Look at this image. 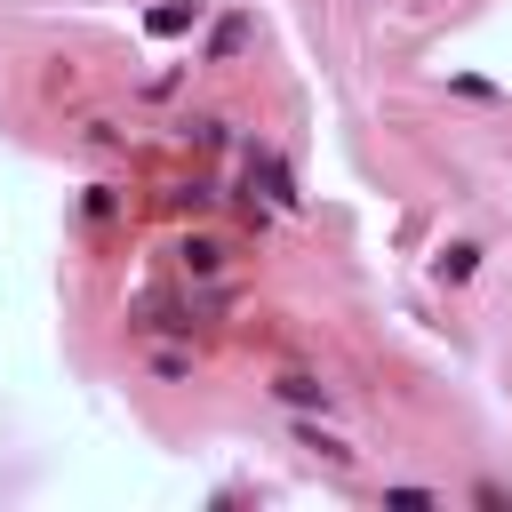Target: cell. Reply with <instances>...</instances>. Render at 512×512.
<instances>
[{
    "label": "cell",
    "instance_id": "7a4b0ae2",
    "mask_svg": "<svg viewBox=\"0 0 512 512\" xmlns=\"http://www.w3.org/2000/svg\"><path fill=\"white\" fill-rule=\"evenodd\" d=\"M264 392H272L288 416H328V408H336V392H328L312 368H272V384H264Z\"/></svg>",
    "mask_w": 512,
    "mask_h": 512
},
{
    "label": "cell",
    "instance_id": "3957f363",
    "mask_svg": "<svg viewBox=\"0 0 512 512\" xmlns=\"http://www.w3.org/2000/svg\"><path fill=\"white\" fill-rule=\"evenodd\" d=\"M176 264H184L192 280H216V272H232V248H224L216 232H192V240H176Z\"/></svg>",
    "mask_w": 512,
    "mask_h": 512
},
{
    "label": "cell",
    "instance_id": "6da1fadb",
    "mask_svg": "<svg viewBox=\"0 0 512 512\" xmlns=\"http://www.w3.org/2000/svg\"><path fill=\"white\" fill-rule=\"evenodd\" d=\"M288 440H296V448H304L312 464H328V472H344V480L360 472V448H352L344 432H328L320 416H288Z\"/></svg>",
    "mask_w": 512,
    "mask_h": 512
},
{
    "label": "cell",
    "instance_id": "5b68a950",
    "mask_svg": "<svg viewBox=\"0 0 512 512\" xmlns=\"http://www.w3.org/2000/svg\"><path fill=\"white\" fill-rule=\"evenodd\" d=\"M472 272H480V248H472V240H456V248L440 256V280H472Z\"/></svg>",
    "mask_w": 512,
    "mask_h": 512
},
{
    "label": "cell",
    "instance_id": "277c9868",
    "mask_svg": "<svg viewBox=\"0 0 512 512\" xmlns=\"http://www.w3.org/2000/svg\"><path fill=\"white\" fill-rule=\"evenodd\" d=\"M248 184H264V200H272V208H296V176H288L272 152H248Z\"/></svg>",
    "mask_w": 512,
    "mask_h": 512
}]
</instances>
